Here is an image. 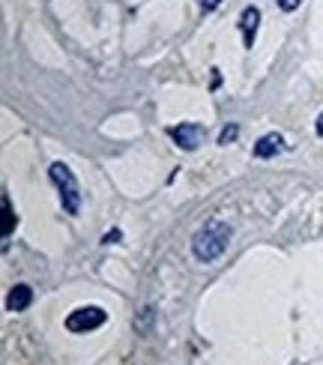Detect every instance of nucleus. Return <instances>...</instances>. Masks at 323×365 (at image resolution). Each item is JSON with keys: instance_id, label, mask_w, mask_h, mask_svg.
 Instances as JSON below:
<instances>
[{"instance_id": "13", "label": "nucleus", "mask_w": 323, "mask_h": 365, "mask_svg": "<svg viewBox=\"0 0 323 365\" xmlns=\"http://www.w3.org/2000/svg\"><path fill=\"white\" fill-rule=\"evenodd\" d=\"M314 129H317V135L323 138V111H320V117H317V126H314Z\"/></svg>"}, {"instance_id": "8", "label": "nucleus", "mask_w": 323, "mask_h": 365, "mask_svg": "<svg viewBox=\"0 0 323 365\" xmlns=\"http://www.w3.org/2000/svg\"><path fill=\"white\" fill-rule=\"evenodd\" d=\"M0 204H4V240H9L15 225H19V219H15V210H12V201H9L6 192H4V197H0Z\"/></svg>"}, {"instance_id": "7", "label": "nucleus", "mask_w": 323, "mask_h": 365, "mask_svg": "<svg viewBox=\"0 0 323 365\" xmlns=\"http://www.w3.org/2000/svg\"><path fill=\"white\" fill-rule=\"evenodd\" d=\"M30 302H34V291H30V284H15L9 297H6V309L9 312H24Z\"/></svg>"}, {"instance_id": "12", "label": "nucleus", "mask_w": 323, "mask_h": 365, "mask_svg": "<svg viewBox=\"0 0 323 365\" xmlns=\"http://www.w3.org/2000/svg\"><path fill=\"white\" fill-rule=\"evenodd\" d=\"M120 237H123V234H120V231H108V234H105V237H102V242H117V240H120Z\"/></svg>"}, {"instance_id": "2", "label": "nucleus", "mask_w": 323, "mask_h": 365, "mask_svg": "<svg viewBox=\"0 0 323 365\" xmlns=\"http://www.w3.org/2000/svg\"><path fill=\"white\" fill-rule=\"evenodd\" d=\"M48 177L60 189V204H63V210L69 212V216H78L81 212V186H78V180H75L72 168L66 162H54L48 168Z\"/></svg>"}, {"instance_id": "6", "label": "nucleus", "mask_w": 323, "mask_h": 365, "mask_svg": "<svg viewBox=\"0 0 323 365\" xmlns=\"http://www.w3.org/2000/svg\"><path fill=\"white\" fill-rule=\"evenodd\" d=\"M282 150H284V138L279 132H270L255 144V156L257 159H272L275 153H282Z\"/></svg>"}, {"instance_id": "3", "label": "nucleus", "mask_w": 323, "mask_h": 365, "mask_svg": "<svg viewBox=\"0 0 323 365\" xmlns=\"http://www.w3.org/2000/svg\"><path fill=\"white\" fill-rule=\"evenodd\" d=\"M105 321H108L105 309H99V306H81V309H75V312L66 317V329H69V332H93V329H99Z\"/></svg>"}, {"instance_id": "10", "label": "nucleus", "mask_w": 323, "mask_h": 365, "mask_svg": "<svg viewBox=\"0 0 323 365\" xmlns=\"http://www.w3.org/2000/svg\"><path fill=\"white\" fill-rule=\"evenodd\" d=\"M275 4H279V9H284V12H294L302 0H275Z\"/></svg>"}, {"instance_id": "5", "label": "nucleus", "mask_w": 323, "mask_h": 365, "mask_svg": "<svg viewBox=\"0 0 323 365\" xmlns=\"http://www.w3.org/2000/svg\"><path fill=\"white\" fill-rule=\"evenodd\" d=\"M257 24H260V9H257V6H245V9H242V15H240V30H242V42H245V48H255Z\"/></svg>"}, {"instance_id": "4", "label": "nucleus", "mask_w": 323, "mask_h": 365, "mask_svg": "<svg viewBox=\"0 0 323 365\" xmlns=\"http://www.w3.org/2000/svg\"><path fill=\"white\" fill-rule=\"evenodd\" d=\"M168 135H171V138L177 141L180 150H189V153H192V150H198V147L204 144V135H207V132H204L201 123H180V126L168 129Z\"/></svg>"}, {"instance_id": "1", "label": "nucleus", "mask_w": 323, "mask_h": 365, "mask_svg": "<svg viewBox=\"0 0 323 365\" xmlns=\"http://www.w3.org/2000/svg\"><path fill=\"white\" fill-rule=\"evenodd\" d=\"M230 242V225L222 219H210L207 225L198 227V234L192 237V252L201 264H212L215 257H222Z\"/></svg>"}, {"instance_id": "11", "label": "nucleus", "mask_w": 323, "mask_h": 365, "mask_svg": "<svg viewBox=\"0 0 323 365\" xmlns=\"http://www.w3.org/2000/svg\"><path fill=\"white\" fill-rule=\"evenodd\" d=\"M198 4H201V9H207V12H210V9H215V6H219L222 0H198Z\"/></svg>"}, {"instance_id": "9", "label": "nucleus", "mask_w": 323, "mask_h": 365, "mask_svg": "<svg viewBox=\"0 0 323 365\" xmlns=\"http://www.w3.org/2000/svg\"><path fill=\"white\" fill-rule=\"evenodd\" d=\"M237 135H240V126H234V123L225 126V129H222V135H219V144H230V141L237 138Z\"/></svg>"}]
</instances>
